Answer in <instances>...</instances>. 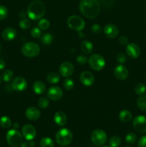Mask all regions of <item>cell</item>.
I'll return each mask as SVG.
<instances>
[{"mask_svg":"<svg viewBox=\"0 0 146 147\" xmlns=\"http://www.w3.org/2000/svg\"><path fill=\"white\" fill-rule=\"evenodd\" d=\"M79 8L82 14L88 19H94L100 11V4L97 0H81Z\"/></svg>","mask_w":146,"mask_h":147,"instance_id":"6da1fadb","label":"cell"},{"mask_svg":"<svg viewBox=\"0 0 146 147\" xmlns=\"http://www.w3.org/2000/svg\"><path fill=\"white\" fill-rule=\"evenodd\" d=\"M46 8L44 3L40 0H34L27 7V15L31 20H39L45 14Z\"/></svg>","mask_w":146,"mask_h":147,"instance_id":"7a4b0ae2","label":"cell"},{"mask_svg":"<svg viewBox=\"0 0 146 147\" xmlns=\"http://www.w3.org/2000/svg\"><path fill=\"white\" fill-rule=\"evenodd\" d=\"M55 139L56 142L60 146H66L70 144L72 142L73 135L70 129L63 128L57 131L55 135Z\"/></svg>","mask_w":146,"mask_h":147,"instance_id":"3957f363","label":"cell"},{"mask_svg":"<svg viewBox=\"0 0 146 147\" xmlns=\"http://www.w3.org/2000/svg\"><path fill=\"white\" fill-rule=\"evenodd\" d=\"M6 139L8 144L11 147H18L22 144L23 138L17 129H11L7 133Z\"/></svg>","mask_w":146,"mask_h":147,"instance_id":"277c9868","label":"cell"},{"mask_svg":"<svg viewBox=\"0 0 146 147\" xmlns=\"http://www.w3.org/2000/svg\"><path fill=\"white\" fill-rule=\"evenodd\" d=\"M40 47L37 43L29 42L24 44L21 47V53L25 57H34L40 54Z\"/></svg>","mask_w":146,"mask_h":147,"instance_id":"5b68a950","label":"cell"},{"mask_svg":"<svg viewBox=\"0 0 146 147\" xmlns=\"http://www.w3.org/2000/svg\"><path fill=\"white\" fill-rule=\"evenodd\" d=\"M88 63L91 68L96 71L102 70L105 66V60L104 57L99 54L92 55L88 59Z\"/></svg>","mask_w":146,"mask_h":147,"instance_id":"8992f818","label":"cell"},{"mask_svg":"<svg viewBox=\"0 0 146 147\" xmlns=\"http://www.w3.org/2000/svg\"><path fill=\"white\" fill-rule=\"evenodd\" d=\"M67 25L70 29L75 31H81L85 26V22L82 18L77 15L71 16L67 20Z\"/></svg>","mask_w":146,"mask_h":147,"instance_id":"52a82bcc","label":"cell"},{"mask_svg":"<svg viewBox=\"0 0 146 147\" xmlns=\"http://www.w3.org/2000/svg\"><path fill=\"white\" fill-rule=\"evenodd\" d=\"M91 140L96 146H102L107 142V134L102 129H96L92 133Z\"/></svg>","mask_w":146,"mask_h":147,"instance_id":"ba28073f","label":"cell"},{"mask_svg":"<svg viewBox=\"0 0 146 147\" xmlns=\"http://www.w3.org/2000/svg\"><path fill=\"white\" fill-rule=\"evenodd\" d=\"M133 126L135 130L139 134L146 132V117L144 116H137L133 119Z\"/></svg>","mask_w":146,"mask_h":147,"instance_id":"9c48e42d","label":"cell"},{"mask_svg":"<svg viewBox=\"0 0 146 147\" xmlns=\"http://www.w3.org/2000/svg\"><path fill=\"white\" fill-rule=\"evenodd\" d=\"M11 87L17 92L24 91L27 88V81L23 77H17L13 80Z\"/></svg>","mask_w":146,"mask_h":147,"instance_id":"30bf717a","label":"cell"},{"mask_svg":"<svg viewBox=\"0 0 146 147\" xmlns=\"http://www.w3.org/2000/svg\"><path fill=\"white\" fill-rule=\"evenodd\" d=\"M21 133L24 139L27 141L33 140L35 138L37 132L36 129L31 124H25L21 129Z\"/></svg>","mask_w":146,"mask_h":147,"instance_id":"8fae6325","label":"cell"},{"mask_svg":"<svg viewBox=\"0 0 146 147\" xmlns=\"http://www.w3.org/2000/svg\"><path fill=\"white\" fill-rule=\"evenodd\" d=\"M74 73V66L70 62H64L60 66V73L64 78H68Z\"/></svg>","mask_w":146,"mask_h":147,"instance_id":"7c38bea8","label":"cell"},{"mask_svg":"<svg viewBox=\"0 0 146 147\" xmlns=\"http://www.w3.org/2000/svg\"><path fill=\"white\" fill-rule=\"evenodd\" d=\"M129 72L128 70L125 66L123 65H119L116 66L115 68L114 69V76L117 79L120 80H124L127 79L128 77Z\"/></svg>","mask_w":146,"mask_h":147,"instance_id":"4fadbf2b","label":"cell"},{"mask_svg":"<svg viewBox=\"0 0 146 147\" xmlns=\"http://www.w3.org/2000/svg\"><path fill=\"white\" fill-rule=\"evenodd\" d=\"M126 53L132 59H136L140 56V48L135 43H130L126 47Z\"/></svg>","mask_w":146,"mask_h":147,"instance_id":"5bb4252c","label":"cell"},{"mask_svg":"<svg viewBox=\"0 0 146 147\" xmlns=\"http://www.w3.org/2000/svg\"><path fill=\"white\" fill-rule=\"evenodd\" d=\"M63 92L58 86H52L47 91V96L52 100H58L62 97Z\"/></svg>","mask_w":146,"mask_h":147,"instance_id":"9a60e30c","label":"cell"},{"mask_svg":"<svg viewBox=\"0 0 146 147\" xmlns=\"http://www.w3.org/2000/svg\"><path fill=\"white\" fill-rule=\"evenodd\" d=\"M80 80L84 86H91L94 84V77L90 72L83 71L80 74Z\"/></svg>","mask_w":146,"mask_h":147,"instance_id":"2e32d148","label":"cell"},{"mask_svg":"<svg viewBox=\"0 0 146 147\" xmlns=\"http://www.w3.org/2000/svg\"><path fill=\"white\" fill-rule=\"evenodd\" d=\"M104 33L106 37L110 39H114L117 37L119 33L118 28L115 24H106L104 27Z\"/></svg>","mask_w":146,"mask_h":147,"instance_id":"e0dca14e","label":"cell"},{"mask_svg":"<svg viewBox=\"0 0 146 147\" xmlns=\"http://www.w3.org/2000/svg\"><path fill=\"white\" fill-rule=\"evenodd\" d=\"M26 117L31 121L37 120L40 117V111L37 108L29 107L25 111Z\"/></svg>","mask_w":146,"mask_h":147,"instance_id":"ac0fdd59","label":"cell"},{"mask_svg":"<svg viewBox=\"0 0 146 147\" xmlns=\"http://www.w3.org/2000/svg\"><path fill=\"white\" fill-rule=\"evenodd\" d=\"M54 123L60 126H64L67 122V116L64 112L58 111L54 114Z\"/></svg>","mask_w":146,"mask_h":147,"instance_id":"d6986e66","label":"cell"},{"mask_svg":"<svg viewBox=\"0 0 146 147\" xmlns=\"http://www.w3.org/2000/svg\"><path fill=\"white\" fill-rule=\"evenodd\" d=\"M3 39L7 41H10V40H14L17 36V31L13 27H7L5 30L3 31L2 34H1Z\"/></svg>","mask_w":146,"mask_h":147,"instance_id":"ffe728a7","label":"cell"},{"mask_svg":"<svg viewBox=\"0 0 146 147\" xmlns=\"http://www.w3.org/2000/svg\"><path fill=\"white\" fill-rule=\"evenodd\" d=\"M33 90L37 95H42L46 90V86L42 81L37 80L35 81L32 86Z\"/></svg>","mask_w":146,"mask_h":147,"instance_id":"44dd1931","label":"cell"},{"mask_svg":"<svg viewBox=\"0 0 146 147\" xmlns=\"http://www.w3.org/2000/svg\"><path fill=\"white\" fill-rule=\"evenodd\" d=\"M119 119L121 121L127 123V122H130L132 120L133 116H132L131 112L129 111L123 110L119 113Z\"/></svg>","mask_w":146,"mask_h":147,"instance_id":"7402d4cb","label":"cell"},{"mask_svg":"<svg viewBox=\"0 0 146 147\" xmlns=\"http://www.w3.org/2000/svg\"><path fill=\"white\" fill-rule=\"evenodd\" d=\"M81 49L83 53L86 55H89L92 53L93 50L92 43L88 40H84L81 45Z\"/></svg>","mask_w":146,"mask_h":147,"instance_id":"603a6c76","label":"cell"},{"mask_svg":"<svg viewBox=\"0 0 146 147\" xmlns=\"http://www.w3.org/2000/svg\"><path fill=\"white\" fill-rule=\"evenodd\" d=\"M137 105L139 109L146 112V94L140 96L137 100Z\"/></svg>","mask_w":146,"mask_h":147,"instance_id":"cb8c5ba5","label":"cell"},{"mask_svg":"<svg viewBox=\"0 0 146 147\" xmlns=\"http://www.w3.org/2000/svg\"><path fill=\"white\" fill-rule=\"evenodd\" d=\"M47 80L51 84H56L58 83L60 80V77L59 74L57 73H54V72H51V73H48L47 76Z\"/></svg>","mask_w":146,"mask_h":147,"instance_id":"d4e9b609","label":"cell"},{"mask_svg":"<svg viewBox=\"0 0 146 147\" xmlns=\"http://www.w3.org/2000/svg\"><path fill=\"white\" fill-rule=\"evenodd\" d=\"M0 126L4 129H9L11 126V121L8 116H2L0 119Z\"/></svg>","mask_w":146,"mask_h":147,"instance_id":"484cf974","label":"cell"},{"mask_svg":"<svg viewBox=\"0 0 146 147\" xmlns=\"http://www.w3.org/2000/svg\"><path fill=\"white\" fill-rule=\"evenodd\" d=\"M40 146L41 147H54V143L51 138L44 137L40 141Z\"/></svg>","mask_w":146,"mask_h":147,"instance_id":"4316f807","label":"cell"},{"mask_svg":"<svg viewBox=\"0 0 146 147\" xmlns=\"http://www.w3.org/2000/svg\"><path fill=\"white\" fill-rule=\"evenodd\" d=\"M14 78V73L12 70L7 69L2 73V79L4 82H9Z\"/></svg>","mask_w":146,"mask_h":147,"instance_id":"83f0119b","label":"cell"},{"mask_svg":"<svg viewBox=\"0 0 146 147\" xmlns=\"http://www.w3.org/2000/svg\"><path fill=\"white\" fill-rule=\"evenodd\" d=\"M53 41V36L50 33H45L42 37V42L45 45H49L51 44Z\"/></svg>","mask_w":146,"mask_h":147,"instance_id":"f1b7e54d","label":"cell"},{"mask_svg":"<svg viewBox=\"0 0 146 147\" xmlns=\"http://www.w3.org/2000/svg\"><path fill=\"white\" fill-rule=\"evenodd\" d=\"M146 90V87L143 83H139L136 85L135 88V92L138 96H142L145 93Z\"/></svg>","mask_w":146,"mask_h":147,"instance_id":"f546056e","label":"cell"},{"mask_svg":"<svg viewBox=\"0 0 146 147\" xmlns=\"http://www.w3.org/2000/svg\"><path fill=\"white\" fill-rule=\"evenodd\" d=\"M50 23L49 22L48 20L47 19H40V20L38 22V26L40 30H46L50 27Z\"/></svg>","mask_w":146,"mask_h":147,"instance_id":"4dcf8cb0","label":"cell"},{"mask_svg":"<svg viewBox=\"0 0 146 147\" xmlns=\"http://www.w3.org/2000/svg\"><path fill=\"white\" fill-rule=\"evenodd\" d=\"M38 106L42 109H47L49 106V104H50V102H49L48 98H47L46 97H42L40 98L38 100Z\"/></svg>","mask_w":146,"mask_h":147,"instance_id":"1f68e13d","label":"cell"},{"mask_svg":"<svg viewBox=\"0 0 146 147\" xmlns=\"http://www.w3.org/2000/svg\"><path fill=\"white\" fill-rule=\"evenodd\" d=\"M136 140H137V136L135 134L133 133V132L127 134L125 137V142L128 144H134L136 142Z\"/></svg>","mask_w":146,"mask_h":147,"instance_id":"d6a6232c","label":"cell"},{"mask_svg":"<svg viewBox=\"0 0 146 147\" xmlns=\"http://www.w3.org/2000/svg\"><path fill=\"white\" fill-rule=\"evenodd\" d=\"M121 144V139L118 136H113L109 141L110 147H119Z\"/></svg>","mask_w":146,"mask_h":147,"instance_id":"836d02e7","label":"cell"},{"mask_svg":"<svg viewBox=\"0 0 146 147\" xmlns=\"http://www.w3.org/2000/svg\"><path fill=\"white\" fill-rule=\"evenodd\" d=\"M63 85H64V88L67 90H72L74 87V81H73L71 78L65 79V80H64Z\"/></svg>","mask_w":146,"mask_h":147,"instance_id":"e575fe53","label":"cell"},{"mask_svg":"<svg viewBox=\"0 0 146 147\" xmlns=\"http://www.w3.org/2000/svg\"><path fill=\"white\" fill-rule=\"evenodd\" d=\"M19 27L20 28L23 29V30H27L31 26V22L29 20L27 19L24 18V19H21L19 22Z\"/></svg>","mask_w":146,"mask_h":147,"instance_id":"d590c367","label":"cell"},{"mask_svg":"<svg viewBox=\"0 0 146 147\" xmlns=\"http://www.w3.org/2000/svg\"><path fill=\"white\" fill-rule=\"evenodd\" d=\"M8 15V10L7 7L3 5H0V20H4Z\"/></svg>","mask_w":146,"mask_h":147,"instance_id":"8d00e7d4","label":"cell"},{"mask_svg":"<svg viewBox=\"0 0 146 147\" xmlns=\"http://www.w3.org/2000/svg\"><path fill=\"white\" fill-rule=\"evenodd\" d=\"M97 1H99L100 4L106 8L111 7L114 4V0H97Z\"/></svg>","mask_w":146,"mask_h":147,"instance_id":"74e56055","label":"cell"},{"mask_svg":"<svg viewBox=\"0 0 146 147\" xmlns=\"http://www.w3.org/2000/svg\"><path fill=\"white\" fill-rule=\"evenodd\" d=\"M42 32L40 28H37V27H34L32 30H31V35L34 38H39V37L41 36Z\"/></svg>","mask_w":146,"mask_h":147,"instance_id":"f35d334b","label":"cell"},{"mask_svg":"<svg viewBox=\"0 0 146 147\" xmlns=\"http://www.w3.org/2000/svg\"><path fill=\"white\" fill-rule=\"evenodd\" d=\"M77 62L80 65H84L88 62V59L84 55H80L77 57Z\"/></svg>","mask_w":146,"mask_h":147,"instance_id":"ab89813d","label":"cell"},{"mask_svg":"<svg viewBox=\"0 0 146 147\" xmlns=\"http://www.w3.org/2000/svg\"><path fill=\"white\" fill-rule=\"evenodd\" d=\"M126 60H127V57H126V55L124 54V53H120V54L117 55V63L123 65L125 63Z\"/></svg>","mask_w":146,"mask_h":147,"instance_id":"60d3db41","label":"cell"},{"mask_svg":"<svg viewBox=\"0 0 146 147\" xmlns=\"http://www.w3.org/2000/svg\"><path fill=\"white\" fill-rule=\"evenodd\" d=\"M91 30L93 33H94V34H99V33H100V32L102 31V27L100 24H94L92 26Z\"/></svg>","mask_w":146,"mask_h":147,"instance_id":"b9f144b4","label":"cell"},{"mask_svg":"<svg viewBox=\"0 0 146 147\" xmlns=\"http://www.w3.org/2000/svg\"><path fill=\"white\" fill-rule=\"evenodd\" d=\"M137 147H146V136H143L139 139Z\"/></svg>","mask_w":146,"mask_h":147,"instance_id":"7bdbcfd3","label":"cell"},{"mask_svg":"<svg viewBox=\"0 0 146 147\" xmlns=\"http://www.w3.org/2000/svg\"><path fill=\"white\" fill-rule=\"evenodd\" d=\"M34 145H35L34 142H33L32 140H30L25 142H22L20 147H34Z\"/></svg>","mask_w":146,"mask_h":147,"instance_id":"ee69618b","label":"cell"},{"mask_svg":"<svg viewBox=\"0 0 146 147\" xmlns=\"http://www.w3.org/2000/svg\"><path fill=\"white\" fill-rule=\"evenodd\" d=\"M119 42L122 45H127L128 42V39L125 36H121V37L119 38Z\"/></svg>","mask_w":146,"mask_h":147,"instance_id":"f6af8a7d","label":"cell"},{"mask_svg":"<svg viewBox=\"0 0 146 147\" xmlns=\"http://www.w3.org/2000/svg\"><path fill=\"white\" fill-rule=\"evenodd\" d=\"M5 66H6L5 62H4L3 60H0V70H3V69L5 67Z\"/></svg>","mask_w":146,"mask_h":147,"instance_id":"bcb514c9","label":"cell"},{"mask_svg":"<svg viewBox=\"0 0 146 147\" xmlns=\"http://www.w3.org/2000/svg\"><path fill=\"white\" fill-rule=\"evenodd\" d=\"M27 14H26V13L24 12V11H21V12L19 13V17H21V18L24 19V18H25V17H26V15H27Z\"/></svg>","mask_w":146,"mask_h":147,"instance_id":"7dc6e473","label":"cell"},{"mask_svg":"<svg viewBox=\"0 0 146 147\" xmlns=\"http://www.w3.org/2000/svg\"><path fill=\"white\" fill-rule=\"evenodd\" d=\"M13 126H14V129H17V128H19V123H14V125H13Z\"/></svg>","mask_w":146,"mask_h":147,"instance_id":"c3c4849f","label":"cell"},{"mask_svg":"<svg viewBox=\"0 0 146 147\" xmlns=\"http://www.w3.org/2000/svg\"><path fill=\"white\" fill-rule=\"evenodd\" d=\"M80 37H84V35L82 34V32L80 33Z\"/></svg>","mask_w":146,"mask_h":147,"instance_id":"681fc988","label":"cell"},{"mask_svg":"<svg viewBox=\"0 0 146 147\" xmlns=\"http://www.w3.org/2000/svg\"><path fill=\"white\" fill-rule=\"evenodd\" d=\"M102 147H110V146H102Z\"/></svg>","mask_w":146,"mask_h":147,"instance_id":"f907efd6","label":"cell"},{"mask_svg":"<svg viewBox=\"0 0 146 147\" xmlns=\"http://www.w3.org/2000/svg\"><path fill=\"white\" fill-rule=\"evenodd\" d=\"M1 76H0V83H1Z\"/></svg>","mask_w":146,"mask_h":147,"instance_id":"816d5d0a","label":"cell"},{"mask_svg":"<svg viewBox=\"0 0 146 147\" xmlns=\"http://www.w3.org/2000/svg\"><path fill=\"white\" fill-rule=\"evenodd\" d=\"M0 50H1V43H0Z\"/></svg>","mask_w":146,"mask_h":147,"instance_id":"f5cc1de1","label":"cell"},{"mask_svg":"<svg viewBox=\"0 0 146 147\" xmlns=\"http://www.w3.org/2000/svg\"><path fill=\"white\" fill-rule=\"evenodd\" d=\"M125 147H132V146H125Z\"/></svg>","mask_w":146,"mask_h":147,"instance_id":"db71d44e","label":"cell"}]
</instances>
